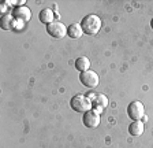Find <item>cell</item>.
I'll list each match as a JSON object with an SVG mask.
<instances>
[{"label":"cell","instance_id":"52a82bcc","mask_svg":"<svg viewBox=\"0 0 153 148\" xmlns=\"http://www.w3.org/2000/svg\"><path fill=\"white\" fill-rule=\"evenodd\" d=\"M82 122L86 128H90V129L97 128V126L100 125V122H101V114H100L99 111H96L94 108H92V110H89L88 113L83 114Z\"/></svg>","mask_w":153,"mask_h":148},{"label":"cell","instance_id":"30bf717a","mask_svg":"<svg viewBox=\"0 0 153 148\" xmlns=\"http://www.w3.org/2000/svg\"><path fill=\"white\" fill-rule=\"evenodd\" d=\"M83 34V30L81 28V23H71L67 26V36L70 39H81Z\"/></svg>","mask_w":153,"mask_h":148},{"label":"cell","instance_id":"6da1fadb","mask_svg":"<svg viewBox=\"0 0 153 148\" xmlns=\"http://www.w3.org/2000/svg\"><path fill=\"white\" fill-rule=\"evenodd\" d=\"M81 28H82L83 33H86V34H97L101 29V19H100V16L94 15V14H89V15L82 18Z\"/></svg>","mask_w":153,"mask_h":148},{"label":"cell","instance_id":"9a60e30c","mask_svg":"<svg viewBox=\"0 0 153 148\" xmlns=\"http://www.w3.org/2000/svg\"><path fill=\"white\" fill-rule=\"evenodd\" d=\"M6 10H7V3H3L1 4V13H6Z\"/></svg>","mask_w":153,"mask_h":148},{"label":"cell","instance_id":"277c9868","mask_svg":"<svg viewBox=\"0 0 153 148\" xmlns=\"http://www.w3.org/2000/svg\"><path fill=\"white\" fill-rule=\"evenodd\" d=\"M127 115L133 121H141L145 117V107H143V104L141 102H138V100L131 102L127 107Z\"/></svg>","mask_w":153,"mask_h":148},{"label":"cell","instance_id":"4fadbf2b","mask_svg":"<svg viewBox=\"0 0 153 148\" xmlns=\"http://www.w3.org/2000/svg\"><path fill=\"white\" fill-rule=\"evenodd\" d=\"M14 21H15V18L13 16V14H4L1 16V29H4V30L13 29Z\"/></svg>","mask_w":153,"mask_h":148},{"label":"cell","instance_id":"7a4b0ae2","mask_svg":"<svg viewBox=\"0 0 153 148\" xmlns=\"http://www.w3.org/2000/svg\"><path fill=\"white\" fill-rule=\"evenodd\" d=\"M70 106L74 111L76 113H88L89 110L93 108V104L90 102V99L86 95H75V96L71 97L70 100Z\"/></svg>","mask_w":153,"mask_h":148},{"label":"cell","instance_id":"ba28073f","mask_svg":"<svg viewBox=\"0 0 153 148\" xmlns=\"http://www.w3.org/2000/svg\"><path fill=\"white\" fill-rule=\"evenodd\" d=\"M13 16L18 21H22V22H29L32 19V11L27 6H18L13 10Z\"/></svg>","mask_w":153,"mask_h":148},{"label":"cell","instance_id":"5bb4252c","mask_svg":"<svg viewBox=\"0 0 153 148\" xmlns=\"http://www.w3.org/2000/svg\"><path fill=\"white\" fill-rule=\"evenodd\" d=\"M25 26V22H22V21H18V19H15L14 21V23H13V29H15V30H21Z\"/></svg>","mask_w":153,"mask_h":148},{"label":"cell","instance_id":"7c38bea8","mask_svg":"<svg viewBox=\"0 0 153 148\" xmlns=\"http://www.w3.org/2000/svg\"><path fill=\"white\" fill-rule=\"evenodd\" d=\"M90 67V61L86 56H81V58H78L75 61V69L78 71H86V70H89Z\"/></svg>","mask_w":153,"mask_h":148},{"label":"cell","instance_id":"9c48e42d","mask_svg":"<svg viewBox=\"0 0 153 148\" xmlns=\"http://www.w3.org/2000/svg\"><path fill=\"white\" fill-rule=\"evenodd\" d=\"M143 130H145V125H143L142 121H133L128 126V133L134 137H138V136L143 135Z\"/></svg>","mask_w":153,"mask_h":148},{"label":"cell","instance_id":"8fae6325","mask_svg":"<svg viewBox=\"0 0 153 148\" xmlns=\"http://www.w3.org/2000/svg\"><path fill=\"white\" fill-rule=\"evenodd\" d=\"M38 18H40V22H42L44 25H49V23L55 22V14L51 8H42L40 11Z\"/></svg>","mask_w":153,"mask_h":148},{"label":"cell","instance_id":"2e32d148","mask_svg":"<svg viewBox=\"0 0 153 148\" xmlns=\"http://www.w3.org/2000/svg\"><path fill=\"white\" fill-rule=\"evenodd\" d=\"M150 26H152V29H153V18H152V21H150Z\"/></svg>","mask_w":153,"mask_h":148},{"label":"cell","instance_id":"3957f363","mask_svg":"<svg viewBox=\"0 0 153 148\" xmlns=\"http://www.w3.org/2000/svg\"><path fill=\"white\" fill-rule=\"evenodd\" d=\"M79 81H81V84L86 88H96L100 82V77L96 71L89 69V70L82 71L79 74Z\"/></svg>","mask_w":153,"mask_h":148},{"label":"cell","instance_id":"8992f818","mask_svg":"<svg viewBox=\"0 0 153 148\" xmlns=\"http://www.w3.org/2000/svg\"><path fill=\"white\" fill-rule=\"evenodd\" d=\"M47 32L53 39H64L67 36V26H64L59 21H55V22L47 25Z\"/></svg>","mask_w":153,"mask_h":148},{"label":"cell","instance_id":"5b68a950","mask_svg":"<svg viewBox=\"0 0 153 148\" xmlns=\"http://www.w3.org/2000/svg\"><path fill=\"white\" fill-rule=\"evenodd\" d=\"M86 96L90 99V102H92V104H93V108H94L96 111H99L100 114L102 113V110H104L105 107L108 106V97L105 96V95H102V93L89 92Z\"/></svg>","mask_w":153,"mask_h":148}]
</instances>
